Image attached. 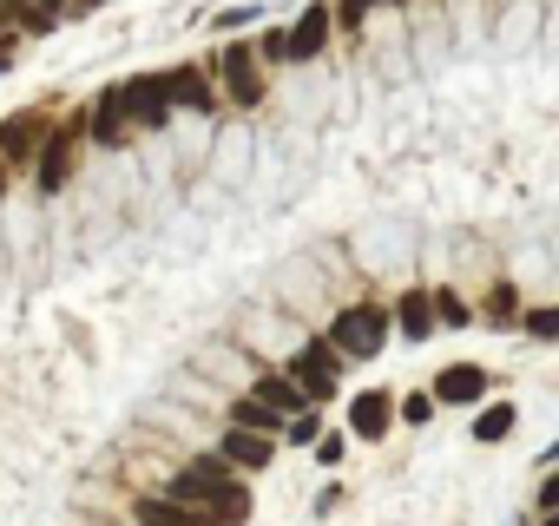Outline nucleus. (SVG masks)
Here are the masks:
<instances>
[{
  "instance_id": "18",
  "label": "nucleus",
  "mask_w": 559,
  "mask_h": 526,
  "mask_svg": "<svg viewBox=\"0 0 559 526\" xmlns=\"http://www.w3.org/2000/svg\"><path fill=\"white\" fill-rule=\"evenodd\" d=\"M513 421H520V408H513V402H487V408L474 415V441H507V434H513Z\"/></svg>"
},
{
  "instance_id": "11",
  "label": "nucleus",
  "mask_w": 559,
  "mask_h": 526,
  "mask_svg": "<svg viewBox=\"0 0 559 526\" xmlns=\"http://www.w3.org/2000/svg\"><path fill=\"white\" fill-rule=\"evenodd\" d=\"M217 454L230 461V467H270V454H276V434H257V428H224V441H217Z\"/></svg>"
},
{
  "instance_id": "12",
  "label": "nucleus",
  "mask_w": 559,
  "mask_h": 526,
  "mask_svg": "<svg viewBox=\"0 0 559 526\" xmlns=\"http://www.w3.org/2000/svg\"><path fill=\"white\" fill-rule=\"evenodd\" d=\"M395 330H402L408 343H428V336L441 330V310H435V290H408V297L395 303Z\"/></svg>"
},
{
  "instance_id": "9",
  "label": "nucleus",
  "mask_w": 559,
  "mask_h": 526,
  "mask_svg": "<svg viewBox=\"0 0 559 526\" xmlns=\"http://www.w3.org/2000/svg\"><path fill=\"white\" fill-rule=\"evenodd\" d=\"M40 145H47V125L34 112H8V119H0V158H8V165H34Z\"/></svg>"
},
{
  "instance_id": "2",
  "label": "nucleus",
  "mask_w": 559,
  "mask_h": 526,
  "mask_svg": "<svg viewBox=\"0 0 559 526\" xmlns=\"http://www.w3.org/2000/svg\"><path fill=\"white\" fill-rule=\"evenodd\" d=\"M389 330H395V310H382V303H349V310L330 316V343L343 356H356V362H376Z\"/></svg>"
},
{
  "instance_id": "5",
  "label": "nucleus",
  "mask_w": 559,
  "mask_h": 526,
  "mask_svg": "<svg viewBox=\"0 0 559 526\" xmlns=\"http://www.w3.org/2000/svg\"><path fill=\"white\" fill-rule=\"evenodd\" d=\"M257 47H243V40H230L224 53H217V73H224V93H230V106H263V73H257Z\"/></svg>"
},
{
  "instance_id": "6",
  "label": "nucleus",
  "mask_w": 559,
  "mask_h": 526,
  "mask_svg": "<svg viewBox=\"0 0 559 526\" xmlns=\"http://www.w3.org/2000/svg\"><path fill=\"white\" fill-rule=\"evenodd\" d=\"M330 34H336V8H323V0H310V8L297 14V27H290V67H304V60H323Z\"/></svg>"
},
{
  "instance_id": "15",
  "label": "nucleus",
  "mask_w": 559,
  "mask_h": 526,
  "mask_svg": "<svg viewBox=\"0 0 559 526\" xmlns=\"http://www.w3.org/2000/svg\"><path fill=\"white\" fill-rule=\"evenodd\" d=\"M139 526H211V519L171 493H152V500H139Z\"/></svg>"
},
{
  "instance_id": "22",
  "label": "nucleus",
  "mask_w": 559,
  "mask_h": 526,
  "mask_svg": "<svg viewBox=\"0 0 559 526\" xmlns=\"http://www.w3.org/2000/svg\"><path fill=\"white\" fill-rule=\"evenodd\" d=\"M376 8H389V0H336V27H362Z\"/></svg>"
},
{
  "instance_id": "4",
  "label": "nucleus",
  "mask_w": 559,
  "mask_h": 526,
  "mask_svg": "<svg viewBox=\"0 0 559 526\" xmlns=\"http://www.w3.org/2000/svg\"><path fill=\"white\" fill-rule=\"evenodd\" d=\"M336 369H343V349H336L330 336L304 343V349H297V362H290V375L304 382V395H310V402H330V395H336Z\"/></svg>"
},
{
  "instance_id": "31",
  "label": "nucleus",
  "mask_w": 559,
  "mask_h": 526,
  "mask_svg": "<svg viewBox=\"0 0 559 526\" xmlns=\"http://www.w3.org/2000/svg\"><path fill=\"white\" fill-rule=\"evenodd\" d=\"M546 526H559V513H546Z\"/></svg>"
},
{
  "instance_id": "14",
  "label": "nucleus",
  "mask_w": 559,
  "mask_h": 526,
  "mask_svg": "<svg viewBox=\"0 0 559 526\" xmlns=\"http://www.w3.org/2000/svg\"><path fill=\"white\" fill-rule=\"evenodd\" d=\"M171 99H178V112H217V93L198 67H171Z\"/></svg>"
},
{
  "instance_id": "32",
  "label": "nucleus",
  "mask_w": 559,
  "mask_h": 526,
  "mask_svg": "<svg viewBox=\"0 0 559 526\" xmlns=\"http://www.w3.org/2000/svg\"><path fill=\"white\" fill-rule=\"evenodd\" d=\"M0 73H8V53H0Z\"/></svg>"
},
{
  "instance_id": "1",
  "label": "nucleus",
  "mask_w": 559,
  "mask_h": 526,
  "mask_svg": "<svg viewBox=\"0 0 559 526\" xmlns=\"http://www.w3.org/2000/svg\"><path fill=\"white\" fill-rule=\"evenodd\" d=\"M165 493L185 500V506H198L211 526H243V519H250V487L230 474L224 454H198L191 467H178V474L165 480Z\"/></svg>"
},
{
  "instance_id": "23",
  "label": "nucleus",
  "mask_w": 559,
  "mask_h": 526,
  "mask_svg": "<svg viewBox=\"0 0 559 526\" xmlns=\"http://www.w3.org/2000/svg\"><path fill=\"white\" fill-rule=\"evenodd\" d=\"M257 53H263V60H276V67H290V27H270V34L257 40Z\"/></svg>"
},
{
  "instance_id": "30",
  "label": "nucleus",
  "mask_w": 559,
  "mask_h": 526,
  "mask_svg": "<svg viewBox=\"0 0 559 526\" xmlns=\"http://www.w3.org/2000/svg\"><path fill=\"white\" fill-rule=\"evenodd\" d=\"M0 184H8V158H0Z\"/></svg>"
},
{
  "instance_id": "16",
  "label": "nucleus",
  "mask_w": 559,
  "mask_h": 526,
  "mask_svg": "<svg viewBox=\"0 0 559 526\" xmlns=\"http://www.w3.org/2000/svg\"><path fill=\"white\" fill-rule=\"evenodd\" d=\"M257 395H263L276 415H304V408H310V395H304L297 375H257Z\"/></svg>"
},
{
  "instance_id": "17",
  "label": "nucleus",
  "mask_w": 559,
  "mask_h": 526,
  "mask_svg": "<svg viewBox=\"0 0 559 526\" xmlns=\"http://www.w3.org/2000/svg\"><path fill=\"white\" fill-rule=\"evenodd\" d=\"M230 428H257V434H276V428H290V415H276L263 395H243V402H230Z\"/></svg>"
},
{
  "instance_id": "29",
  "label": "nucleus",
  "mask_w": 559,
  "mask_h": 526,
  "mask_svg": "<svg viewBox=\"0 0 559 526\" xmlns=\"http://www.w3.org/2000/svg\"><path fill=\"white\" fill-rule=\"evenodd\" d=\"M539 506H546V513H559V474H552V480L539 487Z\"/></svg>"
},
{
  "instance_id": "25",
  "label": "nucleus",
  "mask_w": 559,
  "mask_h": 526,
  "mask_svg": "<svg viewBox=\"0 0 559 526\" xmlns=\"http://www.w3.org/2000/svg\"><path fill=\"white\" fill-rule=\"evenodd\" d=\"M435 408H441L435 395H408V402H402V421H408V428H428V421H435Z\"/></svg>"
},
{
  "instance_id": "7",
  "label": "nucleus",
  "mask_w": 559,
  "mask_h": 526,
  "mask_svg": "<svg viewBox=\"0 0 559 526\" xmlns=\"http://www.w3.org/2000/svg\"><path fill=\"white\" fill-rule=\"evenodd\" d=\"M480 395H487V369L480 362H448L435 375V402L441 408H480Z\"/></svg>"
},
{
  "instance_id": "19",
  "label": "nucleus",
  "mask_w": 559,
  "mask_h": 526,
  "mask_svg": "<svg viewBox=\"0 0 559 526\" xmlns=\"http://www.w3.org/2000/svg\"><path fill=\"white\" fill-rule=\"evenodd\" d=\"M487 323H493V330H507V323H520V290H513V284H500V290L487 297Z\"/></svg>"
},
{
  "instance_id": "27",
  "label": "nucleus",
  "mask_w": 559,
  "mask_h": 526,
  "mask_svg": "<svg viewBox=\"0 0 559 526\" xmlns=\"http://www.w3.org/2000/svg\"><path fill=\"white\" fill-rule=\"evenodd\" d=\"M343 447H349L343 434H323V441H317V461H323V467H336V461H343Z\"/></svg>"
},
{
  "instance_id": "21",
  "label": "nucleus",
  "mask_w": 559,
  "mask_h": 526,
  "mask_svg": "<svg viewBox=\"0 0 559 526\" xmlns=\"http://www.w3.org/2000/svg\"><path fill=\"white\" fill-rule=\"evenodd\" d=\"M435 310H441V330H467V323H474V310H467L454 290H435Z\"/></svg>"
},
{
  "instance_id": "8",
  "label": "nucleus",
  "mask_w": 559,
  "mask_h": 526,
  "mask_svg": "<svg viewBox=\"0 0 559 526\" xmlns=\"http://www.w3.org/2000/svg\"><path fill=\"white\" fill-rule=\"evenodd\" d=\"M80 125H86V119H67V125L40 145V171H34L40 191H60V184L73 178V139H80Z\"/></svg>"
},
{
  "instance_id": "28",
  "label": "nucleus",
  "mask_w": 559,
  "mask_h": 526,
  "mask_svg": "<svg viewBox=\"0 0 559 526\" xmlns=\"http://www.w3.org/2000/svg\"><path fill=\"white\" fill-rule=\"evenodd\" d=\"M106 0H67V21H86V14H99Z\"/></svg>"
},
{
  "instance_id": "24",
  "label": "nucleus",
  "mask_w": 559,
  "mask_h": 526,
  "mask_svg": "<svg viewBox=\"0 0 559 526\" xmlns=\"http://www.w3.org/2000/svg\"><path fill=\"white\" fill-rule=\"evenodd\" d=\"M284 434H290L297 447H317V441H323V421H317V415L304 408V415H290V428H284Z\"/></svg>"
},
{
  "instance_id": "13",
  "label": "nucleus",
  "mask_w": 559,
  "mask_h": 526,
  "mask_svg": "<svg viewBox=\"0 0 559 526\" xmlns=\"http://www.w3.org/2000/svg\"><path fill=\"white\" fill-rule=\"evenodd\" d=\"M126 125H132V112H126V86H106V93H99V106H93V125H86V132H93L99 145H119V139H126Z\"/></svg>"
},
{
  "instance_id": "10",
  "label": "nucleus",
  "mask_w": 559,
  "mask_h": 526,
  "mask_svg": "<svg viewBox=\"0 0 559 526\" xmlns=\"http://www.w3.org/2000/svg\"><path fill=\"white\" fill-rule=\"evenodd\" d=\"M395 415H402V408H395V395L369 388V395H356V402H349V434H356V441H382V434L395 428Z\"/></svg>"
},
{
  "instance_id": "26",
  "label": "nucleus",
  "mask_w": 559,
  "mask_h": 526,
  "mask_svg": "<svg viewBox=\"0 0 559 526\" xmlns=\"http://www.w3.org/2000/svg\"><path fill=\"white\" fill-rule=\"evenodd\" d=\"M14 14H60L67 21V0H14Z\"/></svg>"
},
{
  "instance_id": "3",
  "label": "nucleus",
  "mask_w": 559,
  "mask_h": 526,
  "mask_svg": "<svg viewBox=\"0 0 559 526\" xmlns=\"http://www.w3.org/2000/svg\"><path fill=\"white\" fill-rule=\"evenodd\" d=\"M126 112H132V125L158 132V125L178 112V99H171V73H139V80H126Z\"/></svg>"
},
{
  "instance_id": "20",
  "label": "nucleus",
  "mask_w": 559,
  "mask_h": 526,
  "mask_svg": "<svg viewBox=\"0 0 559 526\" xmlns=\"http://www.w3.org/2000/svg\"><path fill=\"white\" fill-rule=\"evenodd\" d=\"M520 323H526L533 343H559V303H539V310H526Z\"/></svg>"
}]
</instances>
